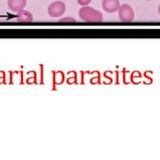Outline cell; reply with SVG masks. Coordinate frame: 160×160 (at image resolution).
<instances>
[{
	"label": "cell",
	"mask_w": 160,
	"mask_h": 160,
	"mask_svg": "<svg viewBox=\"0 0 160 160\" xmlns=\"http://www.w3.org/2000/svg\"><path fill=\"white\" fill-rule=\"evenodd\" d=\"M79 16L85 22H93V23H98V22L103 21V14L99 10H96L95 8L90 6H82L79 11Z\"/></svg>",
	"instance_id": "obj_1"
},
{
	"label": "cell",
	"mask_w": 160,
	"mask_h": 160,
	"mask_svg": "<svg viewBox=\"0 0 160 160\" xmlns=\"http://www.w3.org/2000/svg\"><path fill=\"white\" fill-rule=\"evenodd\" d=\"M119 18L122 22H131L134 20V10L129 4H123L120 5L118 9Z\"/></svg>",
	"instance_id": "obj_2"
},
{
	"label": "cell",
	"mask_w": 160,
	"mask_h": 160,
	"mask_svg": "<svg viewBox=\"0 0 160 160\" xmlns=\"http://www.w3.org/2000/svg\"><path fill=\"white\" fill-rule=\"evenodd\" d=\"M66 11V4L62 1H54L48 8V13L52 17H59Z\"/></svg>",
	"instance_id": "obj_3"
},
{
	"label": "cell",
	"mask_w": 160,
	"mask_h": 160,
	"mask_svg": "<svg viewBox=\"0 0 160 160\" xmlns=\"http://www.w3.org/2000/svg\"><path fill=\"white\" fill-rule=\"evenodd\" d=\"M102 7L108 13H114L118 11L120 7V1L119 0H103Z\"/></svg>",
	"instance_id": "obj_4"
},
{
	"label": "cell",
	"mask_w": 160,
	"mask_h": 160,
	"mask_svg": "<svg viewBox=\"0 0 160 160\" xmlns=\"http://www.w3.org/2000/svg\"><path fill=\"white\" fill-rule=\"evenodd\" d=\"M26 3H27V0H8L7 5L11 11L19 12L25 8Z\"/></svg>",
	"instance_id": "obj_5"
},
{
	"label": "cell",
	"mask_w": 160,
	"mask_h": 160,
	"mask_svg": "<svg viewBox=\"0 0 160 160\" xmlns=\"http://www.w3.org/2000/svg\"><path fill=\"white\" fill-rule=\"evenodd\" d=\"M16 20L18 22H31L33 20V16L29 11L24 10V9H23V10L17 12Z\"/></svg>",
	"instance_id": "obj_6"
},
{
	"label": "cell",
	"mask_w": 160,
	"mask_h": 160,
	"mask_svg": "<svg viewBox=\"0 0 160 160\" xmlns=\"http://www.w3.org/2000/svg\"><path fill=\"white\" fill-rule=\"evenodd\" d=\"M59 22H70V23H74V22H76V19L71 16H68V17L61 18V19H59Z\"/></svg>",
	"instance_id": "obj_7"
},
{
	"label": "cell",
	"mask_w": 160,
	"mask_h": 160,
	"mask_svg": "<svg viewBox=\"0 0 160 160\" xmlns=\"http://www.w3.org/2000/svg\"><path fill=\"white\" fill-rule=\"evenodd\" d=\"M77 2L81 6H88L92 2V0H77Z\"/></svg>",
	"instance_id": "obj_8"
},
{
	"label": "cell",
	"mask_w": 160,
	"mask_h": 160,
	"mask_svg": "<svg viewBox=\"0 0 160 160\" xmlns=\"http://www.w3.org/2000/svg\"><path fill=\"white\" fill-rule=\"evenodd\" d=\"M158 12H159V14H160V5H159V7H158Z\"/></svg>",
	"instance_id": "obj_9"
},
{
	"label": "cell",
	"mask_w": 160,
	"mask_h": 160,
	"mask_svg": "<svg viewBox=\"0 0 160 160\" xmlns=\"http://www.w3.org/2000/svg\"><path fill=\"white\" fill-rule=\"evenodd\" d=\"M147 1H150V0H147Z\"/></svg>",
	"instance_id": "obj_10"
}]
</instances>
